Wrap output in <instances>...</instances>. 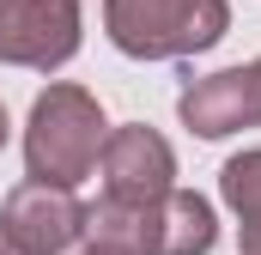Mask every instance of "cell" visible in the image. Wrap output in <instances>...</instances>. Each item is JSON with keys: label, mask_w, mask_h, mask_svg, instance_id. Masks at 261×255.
Returning <instances> with one entry per match:
<instances>
[{"label": "cell", "mask_w": 261, "mask_h": 255, "mask_svg": "<svg viewBox=\"0 0 261 255\" xmlns=\"http://www.w3.org/2000/svg\"><path fill=\"white\" fill-rule=\"evenodd\" d=\"M97 170H103V194L116 200H158V194L176 189V152L158 128H110L103 152H97Z\"/></svg>", "instance_id": "5"}, {"label": "cell", "mask_w": 261, "mask_h": 255, "mask_svg": "<svg viewBox=\"0 0 261 255\" xmlns=\"http://www.w3.org/2000/svg\"><path fill=\"white\" fill-rule=\"evenodd\" d=\"M79 55V0H0V61L55 73Z\"/></svg>", "instance_id": "3"}, {"label": "cell", "mask_w": 261, "mask_h": 255, "mask_svg": "<svg viewBox=\"0 0 261 255\" xmlns=\"http://www.w3.org/2000/svg\"><path fill=\"white\" fill-rule=\"evenodd\" d=\"M103 31L134 61H182L231 31L225 0H103Z\"/></svg>", "instance_id": "2"}, {"label": "cell", "mask_w": 261, "mask_h": 255, "mask_svg": "<svg viewBox=\"0 0 261 255\" xmlns=\"http://www.w3.org/2000/svg\"><path fill=\"white\" fill-rule=\"evenodd\" d=\"M6 134H12V122H6V104H0V152H6Z\"/></svg>", "instance_id": "9"}, {"label": "cell", "mask_w": 261, "mask_h": 255, "mask_svg": "<svg viewBox=\"0 0 261 255\" xmlns=\"http://www.w3.org/2000/svg\"><path fill=\"white\" fill-rule=\"evenodd\" d=\"M219 194H225V207L237 213V231H261V146L237 152V158L219 170Z\"/></svg>", "instance_id": "8"}, {"label": "cell", "mask_w": 261, "mask_h": 255, "mask_svg": "<svg viewBox=\"0 0 261 255\" xmlns=\"http://www.w3.org/2000/svg\"><path fill=\"white\" fill-rule=\"evenodd\" d=\"M249 67H255V79H261V61H249Z\"/></svg>", "instance_id": "11"}, {"label": "cell", "mask_w": 261, "mask_h": 255, "mask_svg": "<svg viewBox=\"0 0 261 255\" xmlns=\"http://www.w3.org/2000/svg\"><path fill=\"white\" fill-rule=\"evenodd\" d=\"M176 116L195 128L200 140H225L237 128H255L261 122V79H255V67H225V73L195 79L176 97Z\"/></svg>", "instance_id": "6"}, {"label": "cell", "mask_w": 261, "mask_h": 255, "mask_svg": "<svg viewBox=\"0 0 261 255\" xmlns=\"http://www.w3.org/2000/svg\"><path fill=\"white\" fill-rule=\"evenodd\" d=\"M219 237L213 200H200L195 189H170L158 200V225H152V255H206Z\"/></svg>", "instance_id": "7"}, {"label": "cell", "mask_w": 261, "mask_h": 255, "mask_svg": "<svg viewBox=\"0 0 261 255\" xmlns=\"http://www.w3.org/2000/svg\"><path fill=\"white\" fill-rule=\"evenodd\" d=\"M0 231L24 255H61L85 237V200L67 183H18L0 207Z\"/></svg>", "instance_id": "4"}, {"label": "cell", "mask_w": 261, "mask_h": 255, "mask_svg": "<svg viewBox=\"0 0 261 255\" xmlns=\"http://www.w3.org/2000/svg\"><path fill=\"white\" fill-rule=\"evenodd\" d=\"M110 140V122L97 110V97L85 85H49L37 104H31V122H24V170L37 183H67L79 189L91 170H97V152Z\"/></svg>", "instance_id": "1"}, {"label": "cell", "mask_w": 261, "mask_h": 255, "mask_svg": "<svg viewBox=\"0 0 261 255\" xmlns=\"http://www.w3.org/2000/svg\"><path fill=\"white\" fill-rule=\"evenodd\" d=\"M0 255H24V249H18V243H12V237H6V231H0Z\"/></svg>", "instance_id": "10"}]
</instances>
